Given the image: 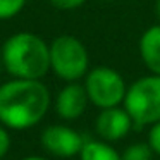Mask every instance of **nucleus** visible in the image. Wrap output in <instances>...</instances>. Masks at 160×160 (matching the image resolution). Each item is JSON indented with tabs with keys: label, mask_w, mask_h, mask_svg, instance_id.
Returning <instances> with one entry per match:
<instances>
[{
	"label": "nucleus",
	"mask_w": 160,
	"mask_h": 160,
	"mask_svg": "<svg viewBox=\"0 0 160 160\" xmlns=\"http://www.w3.org/2000/svg\"><path fill=\"white\" fill-rule=\"evenodd\" d=\"M2 67H4V66H2V55H0V69H2Z\"/></svg>",
	"instance_id": "nucleus-18"
},
{
	"label": "nucleus",
	"mask_w": 160,
	"mask_h": 160,
	"mask_svg": "<svg viewBox=\"0 0 160 160\" xmlns=\"http://www.w3.org/2000/svg\"><path fill=\"white\" fill-rule=\"evenodd\" d=\"M90 103L84 84L79 81L67 83L55 97V112L64 121H76L86 112Z\"/></svg>",
	"instance_id": "nucleus-8"
},
{
	"label": "nucleus",
	"mask_w": 160,
	"mask_h": 160,
	"mask_svg": "<svg viewBox=\"0 0 160 160\" xmlns=\"http://www.w3.org/2000/svg\"><path fill=\"white\" fill-rule=\"evenodd\" d=\"M146 143L150 145L153 155H158V157H160V121L150 126L148 139H146Z\"/></svg>",
	"instance_id": "nucleus-13"
},
{
	"label": "nucleus",
	"mask_w": 160,
	"mask_h": 160,
	"mask_svg": "<svg viewBox=\"0 0 160 160\" xmlns=\"http://www.w3.org/2000/svg\"><path fill=\"white\" fill-rule=\"evenodd\" d=\"M155 16L158 18V22H160V0H155Z\"/></svg>",
	"instance_id": "nucleus-16"
},
{
	"label": "nucleus",
	"mask_w": 160,
	"mask_h": 160,
	"mask_svg": "<svg viewBox=\"0 0 160 160\" xmlns=\"http://www.w3.org/2000/svg\"><path fill=\"white\" fill-rule=\"evenodd\" d=\"M132 126H134V122H132L131 115L121 105L102 108L100 114L95 119V131H97L98 138L108 143L126 138L132 129Z\"/></svg>",
	"instance_id": "nucleus-7"
},
{
	"label": "nucleus",
	"mask_w": 160,
	"mask_h": 160,
	"mask_svg": "<svg viewBox=\"0 0 160 160\" xmlns=\"http://www.w3.org/2000/svg\"><path fill=\"white\" fill-rule=\"evenodd\" d=\"M83 79L91 105H95L100 110L122 105L128 84L117 69L108 66H97L88 71Z\"/></svg>",
	"instance_id": "nucleus-5"
},
{
	"label": "nucleus",
	"mask_w": 160,
	"mask_h": 160,
	"mask_svg": "<svg viewBox=\"0 0 160 160\" xmlns=\"http://www.w3.org/2000/svg\"><path fill=\"white\" fill-rule=\"evenodd\" d=\"M139 59L152 74L160 76V22L152 24L141 33L138 42Z\"/></svg>",
	"instance_id": "nucleus-9"
},
{
	"label": "nucleus",
	"mask_w": 160,
	"mask_h": 160,
	"mask_svg": "<svg viewBox=\"0 0 160 160\" xmlns=\"http://www.w3.org/2000/svg\"><path fill=\"white\" fill-rule=\"evenodd\" d=\"M79 160H121V153L108 141L90 139L84 141L79 152Z\"/></svg>",
	"instance_id": "nucleus-10"
},
{
	"label": "nucleus",
	"mask_w": 160,
	"mask_h": 160,
	"mask_svg": "<svg viewBox=\"0 0 160 160\" xmlns=\"http://www.w3.org/2000/svg\"><path fill=\"white\" fill-rule=\"evenodd\" d=\"M122 107L134 126L145 128L160 121V76L146 74L128 84Z\"/></svg>",
	"instance_id": "nucleus-3"
},
{
	"label": "nucleus",
	"mask_w": 160,
	"mask_h": 160,
	"mask_svg": "<svg viewBox=\"0 0 160 160\" xmlns=\"http://www.w3.org/2000/svg\"><path fill=\"white\" fill-rule=\"evenodd\" d=\"M11 150V136L7 132V128L0 124V158H4Z\"/></svg>",
	"instance_id": "nucleus-15"
},
{
	"label": "nucleus",
	"mask_w": 160,
	"mask_h": 160,
	"mask_svg": "<svg viewBox=\"0 0 160 160\" xmlns=\"http://www.w3.org/2000/svg\"><path fill=\"white\" fill-rule=\"evenodd\" d=\"M42 146L48 153L60 158H69V157L79 155L81 148L84 145V139L76 129L64 124H52L43 129L42 132Z\"/></svg>",
	"instance_id": "nucleus-6"
},
{
	"label": "nucleus",
	"mask_w": 160,
	"mask_h": 160,
	"mask_svg": "<svg viewBox=\"0 0 160 160\" xmlns=\"http://www.w3.org/2000/svg\"><path fill=\"white\" fill-rule=\"evenodd\" d=\"M50 71L59 79L79 81L90 71V53L84 43L72 35H60L48 43Z\"/></svg>",
	"instance_id": "nucleus-4"
},
{
	"label": "nucleus",
	"mask_w": 160,
	"mask_h": 160,
	"mask_svg": "<svg viewBox=\"0 0 160 160\" xmlns=\"http://www.w3.org/2000/svg\"><path fill=\"white\" fill-rule=\"evenodd\" d=\"M0 55L4 69L12 78L43 79L50 71V47L36 33H14L4 42Z\"/></svg>",
	"instance_id": "nucleus-2"
},
{
	"label": "nucleus",
	"mask_w": 160,
	"mask_h": 160,
	"mask_svg": "<svg viewBox=\"0 0 160 160\" xmlns=\"http://www.w3.org/2000/svg\"><path fill=\"white\" fill-rule=\"evenodd\" d=\"M50 103V90L42 79L12 78L0 84V124L16 131L35 128L47 115Z\"/></svg>",
	"instance_id": "nucleus-1"
},
{
	"label": "nucleus",
	"mask_w": 160,
	"mask_h": 160,
	"mask_svg": "<svg viewBox=\"0 0 160 160\" xmlns=\"http://www.w3.org/2000/svg\"><path fill=\"white\" fill-rule=\"evenodd\" d=\"M153 152L148 143H132L121 153V160H152Z\"/></svg>",
	"instance_id": "nucleus-11"
},
{
	"label": "nucleus",
	"mask_w": 160,
	"mask_h": 160,
	"mask_svg": "<svg viewBox=\"0 0 160 160\" xmlns=\"http://www.w3.org/2000/svg\"><path fill=\"white\" fill-rule=\"evenodd\" d=\"M22 160H48V158H43V157H36V155H33V157H26V158H22Z\"/></svg>",
	"instance_id": "nucleus-17"
},
{
	"label": "nucleus",
	"mask_w": 160,
	"mask_h": 160,
	"mask_svg": "<svg viewBox=\"0 0 160 160\" xmlns=\"http://www.w3.org/2000/svg\"><path fill=\"white\" fill-rule=\"evenodd\" d=\"M28 0H0V21L12 19L24 9Z\"/></svg>",
	"instance_id": "nucleus-12"
},
{
	"label": "nucleus",
	"mask_w": 160,
	"mask_h": 160,
	"mask_svg": "<svg viewBox=\"0 0 160 160\" xmlns=\"http://www.w3.org/2000/svg\"><path fill=\"white\" fill-rule=\"evenodd\" d=\"M48 2L59 11H76L86 4V0H48Z\"/></svg>",
	"instance_id": "nucleus-14"
}]
</instances>
